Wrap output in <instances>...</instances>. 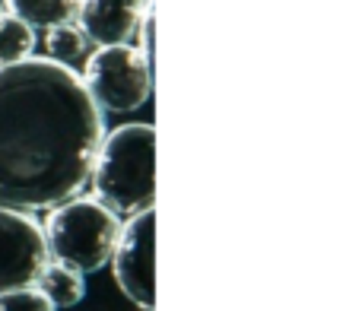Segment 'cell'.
<instances>
[{
	"instance_id": "1",
	"label": "cell",
	"mask_w": 362,
	"mask_h": 311,
	"mask_svg": "<svg viewBox=\"0 0 362 311\" xmlns=\"http://www.w3.org/2000/svg\"><path fill=\"white\" fill-rule=\"evenodd\" d=\"M102 140V108L67 64L0 67V206L42 213L80 197Z\"/></svg>"
},
{
	"instance_id": "2",
	"label": "cell",
	"mask_w": 362,
	"mask_h": 311,
	"mask_svg": "<svg viewBox=\"0 0 362 311\" xmlns=\"http://www.w3.org/2000/svg\"><path fill=\"white\" fill-rule=\"evenodd\" d=\"M95 197L118 216H137L156 204V131L121 124L102 140L93 168Z\"/></svg>"
},
{
	"instance_id": "3",
	"label": "cell",
	"mask_w": 362,
	"mask_h": 311,
	"mask_svg": "<svg viewBox=\"0 0 362 311\" xmlns=\"http://www.w3.org/2000/svg\"><path fill=\"white\" fill-rule=\"evenodd\" d=\"M121 232H124L121 216L99 197H74L48 210V219H45L51 257L83 274H95L105 264H112Z\"/></svg>"
},
{
	"instance_id": "4",
	"label": "cell",
	"mask_w": 362,
	"mask_h": 311,
	"mask_svg": "<svg viewBox=\"0 0 362 311\" xmlns=\"http://www.w3.org/2000/svg\"><path fill=\"white\" fill-rule=\"evenodd\" d=\"M83 83L102 112L131 115L150 99V57L137 45H105L86 57Z\"/></svg>"
},
{
	"instance_id": "5",
	"label": "cell",
	"mask_w": 362,
	"mask_h": 311,
	"mask_svg": "<svg viewBox=\"0 0 362 311\" xmlns=\"http://www.w3.org/2000/svg\"><path fill=\"white\" fill-rule=\"evenodd\" d=\"M112 267L121 293L134 305L150 311L156 302V213L153 206L124 223Z\"/></svg>"
},
{
	"instance_id": "6",
	"label": "cell",
	"mask_w": 362,
	"mask_h": 311,
	"mask_svg": "<svg viewBox=\"0 0 362 311\" xmlns=\"http://www.w3.org/2000/svg\"><path fill=\"white\" fill-rule=\"evenodd\" d=\"M48 257L45 225H38L25 210L0 206V293L35 286Z\"/></svg>"
},
{
	"instance_id": "7",
	"label": "cell",
	"mask_w": 362,
	"mask_h": 311,
	"mask_svg": "<svg viewBox=\"0 0 362 311\" xmlns=\"http://www.w3.org/2000/svg\"><path fill=\"white\" fill-rule=\"evenodd\" d=\"M146 0H83L80 29L99 48L105 45H134L146 19Z\"/></svg>"
},
{
	"instance_id": "8",
	"label": "cell",
	"mask_w": 362,
	"mask_h": 311,
	"mask_svg": "<svg viewBox=\"0 0 362 311\" xmlns=\"http://www.w3.org/2000/svg\"><path fill=\"white\" fill-rule=\"evenodd\" d=\"M35 286L48 295L54 308H76L86 299V274L70 267V264H61V261L45 264Z\"/></svg>"
},
{
	"instance_id": "9",
	"label": "cell",
	"mask_w": 362,
	"mask_h": 311,
	"mask_svg": "<svg viewBox=\"0 0 362 311\" xmlns=\"http://www.w3.org/2000/svg\"><path fill=\"white\" fill-rule=\"evenodd\" d=\"M83 0H6L13 16H19L23 23H29L32 29H57L67 25L80 16Z\"/></svg>"
},
{
	"instance_id": "10",
	"label": "cell",
	"mask_w": 362,
	"mask_h": 311,
	"mask_svg": "<svg viewBox=\"0 0 362 311\" xmlns=\"http://www.w3.org/2000/svg\"><path fill=\"white\" fill-rule=\"evenodd\" d=\"M35 51V29L13 13H0V67L29 61Z\"/></svg>"
},
{
	"instance_id": "11",
	"label": "cell",
	"mask_w": 362,
	"mask_h": 311,
	"mask_svg": "<svg viewBox=\"0 0 362 311\" xmlns=\"http://www.w3.org/2000/svg\"><path fill=\"white\" fill-rule=\"evenodd\" d=\"M86 32L76 29L74 23L57 25V29H48V38H45V48H48V57L57 64H74L86 54Z\"/></svg>"
},
{
	"instance_id": "12",
	"label": "cell",
	"mask_w": 362,
	"mask_h": 311,
	"mask_svg": "<svg viewBox=\"0 0 362 311\" xmlns=\"http://www.w3.org/2000/svg\"><path fill=\"white\" fill-rule=\"evenodd\" d=\"M0 311H57V308L51 305V299L38 286H23L0 293Z\"/></svg>"
},
{
	"instance_id": "13",
	"label": "cell",
	"mask_w": 362,
	"mask_h": 311,
	"mask_svg": "<svg viewBox=\"0 0 362 311\" xmlns=\"http://www.w3.org/2000/svg\"><path fill=\"white\" fill-rule=\"evenodd\" d=\"M0 13H4V0H0Z\"/></svg>"
}]
</instances>
